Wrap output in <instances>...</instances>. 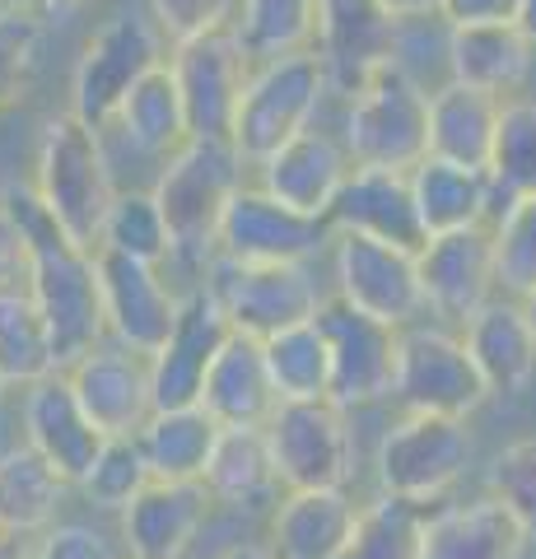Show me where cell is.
<instances>
[{
  "label": "cell",
  "instance_id": "1",
  "mask_svg": "<svg viewBox=\"0 0 536 559\" xmlns=\"http://www.w3.org/2000/svg\"><path fill=\"white\" fill-rule=\"evenodd\" d=\"M0 210L20 224V234L28 242L24 289L47 326L51 359H57V373H61V369H71L75 359L90 355L94 345L108 341L103 308H98L94 257L80 252L75 242L51 224V215L43 210V201L33 197L28 182H0Z\"/></svg>",
  "mask_w": 536,
  "mask_h": 559
},
{
  "label": "cell",
  "instance_id": "2",
  "mask_svg": "<svg viewBox=\"0 0 536 559\" xmlns=\"http://www.w3.org/2000/svg\"><path fill=\"white\" fill-rule=\"evenodd\" d=\"M248 182V164L234 154L229 140H187V145L164 159L150 197L168 224V271H187V289H196L201 271L215 257V234L224 219V205Z\"/></svg>",
  "mask_w": 536,
  "mask_h": 559
},
{
  "label": "cell",
  "instance_id": "3",
  "mask_svg": "<svg viewBox=\"0 0 536 559\" xmlns=\"http://www.w3.org/2000/svg\"><path fill=\"white\" fill-rule=\"evenodd\" d=\"M33 197L43 201L51 224L75 242L80 252H98L103 219L117 197L112 182V159H108V140L90 131L71 112H57L43 121L38 150H33Z\"/></svg>",
  "mask_w": 536,
  "mask_h": 559
},
{
  "label": "cell",
  "instance_id": "4",
  "mask_svg": "<svg viewBox=\"0 0 536 559\" xmlns=\"http://www.w3.org/2000/svg\"><path fill=\"white\" fill-rule=\"evenodd\" d=\"M341 150L350 168L369 173H410L429 159V90L402 61L383 66L345 98Z\"/></svg>",
  "mask_w": 536,
  "mask_h": 559
},
{
  "label": "cell",
  "instance_id": "5",
  "mask_svg": "<svg viewBox=\"0 0 536 559\" xmlns=\"http://www.w3.org/2000/svg\"><path fill=\"white\" fill-rule=\"evenodd\" d=\"M322 98H326V75H322V61L313 51L257 61L248 70L243 98H238V112H234V127H229L234 154L248 168L271 159L285 140L318 127Z\"/></svg>",
  "mask_w": 536,
  "mask_h": 559
},
{
  "label": "cell",
  "instance_id": "6",
  "mask_svg": "<svg viewBox=\"0 0 536 559\" xmlns=\"http://www.w3.org/2000/svg\"><path fill=\"white\" fill-rule=\"evenodd\" d=\"M476 457V439L466 419L443 415H402L378 443V489L392 499L429 509L453 489Z\"/></svg>",
  "mask_w": 536,
  "mask_h": 559
},
{
  "label": "cell",
  "instance_id": "7",
  "mask_svg": "<svg viewBox=\"0 0 536 559\" xmlns=\"http://www.w3.org/2000/svg\"><path fill=\"white\" fill-rule=\"evenodd\" d=\"M350 411L336 401H281L262 425L281 489H345L355 471Z\"/></svg>",
  "mask_w": 536,
  "mask_h": 559
},
{
  "label": "cell",
  "instance_id": "8",
  "mask_svg": "<svg viewBox=\"0 0 536 559\" xmlns=\"http://www.w3.org/2000/svg\"><path fill=\"white\" fill-rule=\"evenodd\" d=\"M392 396L406 406V415H443V419H472L490 401L486 378L476 373L462 336L443 326H406L396 336V373Z\"/></svg>",
  "mask_w": 536,
  "mask_h": 559
},
{
  "label": "cell",
  "instance_id": "9",
  "mask_svg": "<svg viewBox=\"0 0 536 559\" xmlns=\"http://www.w3.org/2000/svg\"><path fill=\"white\" fill-rule=\"evenodd\" d=\"M196 289H205L224 308L238 336L266 341L275 331L313 322L322 289L308 266H238V261L211 257Z\"/></svg>",
  "mask_w": 536,
  "mask_h": 559
},
{
  "label": "cell",
  "instance_id": "10",
  "mask_svg": "<svg viewBox=\"0 0 536 559\" xmlns=\"http://www.w3.org/2000/svg\"><path fill=\"white\" fill-rule=\"evenodd\" d=\"M164 61V38L150 24V14H112L90 43L80 47L71 70V117L90 131H108L117 103L127 98L135 80Z\"/></svg>",
  "mask_w": 536,
  "mask_h": 559
},
{
  "label": "cell",
  "instance_id": "11",
  "mask_svg": "<svg viewBox=\"0 0 536 559\" xmlns=\"http://www.w3.org/2000/svg\"><path fill=\"white\" fill-rule=\"evenodd\" d=\"M332 275L336 299L373 322L406 331L425 318L420 271H415V252L406 248L365 234H332Z\"/></svg>",
  "mask_w": 536,
  "mask_h": 559
},
{
  "label": "cell",
  "instance_id": "12",
  "mask_svg": "<svg viewBox=\"0 0 536 559\" xmlns=\"http://www.w3.org/2000/svg\"><path fill=\"white\" fill-rule=\"evenodd\" d=\"M326 248H332V224L294 215L257 182L234 191L215 234V257L238 266H308Z\"/></svg>",
  "mask_w": 536,
  "mask_h": 559
},
{
  "label": "cell",
  "instance_id": "13",
  "mask_svg": "<svg viewBox=\"0 0 536 559\" xmlns=\"http://www.w3.org/2000/svg\"><path fill=\"white\" fill-rule=\"evenodd\" d=\"M94 275H98V308L108 341L150 359L168 341L172 322H178L182 289L172 285L164 266H145V261L117 252H94Z\"/></svg>",
  "mask_w": 536,
  "mask_h": 559
},
{
  "label": "cell",
  "instance_id": "14",
  "mask_svg": "<svg viewBox=\"0 0 536 559\" xmlns=\"http://www.w3.org/2000/svg\"><path fill=\"white\" fill-rule=\"evenodd\" d=\"M313 322L326 341V359H332V396L341 411H359L373 401L392 396V373H396V326H383L341 304L336 294H322Z\"/></svg>",
  "mask_w": 536,
  "mask_h": 559
},
{
  "label": "cell",
  "instance_id": "15",
  "mask_svg": "<svg viewBox=\"0 0 536 559\" xmlns=\"http://www.w3.org/2000/svg\"><path fill=\"white\" fill-rule=\"evenodd\" d=\"M168 70H172V84H178L192 140H229L238 98H243V84L252 70L243 47L234 43V33L219 28V33H205V38L178 43L168 51Z\"/></svg>",
  "mask_w": 536,
  "mask_h": 559
},
{
  "label": "cell",
  "instance_id": "16",
  "mask_svg": "<svg viewBox=\"0 0 536 559\" xmlns=\"http://www.w3.org/2000/svg\"><path fill=\"white\" fill-rule=\"evenodd\" d=\"M415 271H420L425 312H434L448 326H466L499 294L490 224L425 238L415 252Z\"/></svg>",
  "mask_w": 536,
  "mask_h": 559
},
{
  "label": "cell",
  "instance_id": "17",
  "mask_svg": "<svg viewBox=\"0 0 536 559\" xmlns=\"http://www.w3.org/2000/svg\"><path fill=\"white\" fill-rule=\"evenodd\" d=\"M402 51V24L378 0H322L313 57L322 61L326 94L350 98Z\"/></svg>",
  "mask_w": 536,
  "mask_h": 559
},
{
  "label": "cell",
  "instance_id": "18",
  "mask_svg": "<svg viewBox=\"0 0 536 559\" xmlns=\"http://www.w3.org/2000/svg\"><path fill=\"white\" fill-rule=\"evenodd\" d=\"M234 336L224 308L205 289H182L178 322H172L168 341L150 355V392L154 411H182L201 401V382L211 373L219 345Z\"/></svg>",
  "mask_w": 536,
  "mask_h": 559
},
{
  "label": "cell",
  "instance_id": "19",
  "mask_svg": "<svg viewBox=\"0 0 536 559\" xmlns=\"http://www.w3.org/2000/svg\"><path fill=\"white\" fill-rule=\"evenodd\" d=\"M80 401V411L90 415V425L103 439H135L141 425L154 415V392H150V359L131 355V349L103 341L71 369H61Z\"/></svg>",
  "mask_w": 536,
  "mask_h": 559
},
{
  "label": "cell",
  "instance_id": "20",
  "mask_svg": "<svg viewBox=\"0 0 536 559\" xmlns=\"http://www.w3.org/2000/svg\"><path fill=\"white\" fill-rule=\"evenodd\" d=\"M345 178H350V159H345L341 140L322 127L299 131L294 140H285L271 159L257 164V187L303 219L332 215Z\"/></svg>",
  "mask_w": 536,
  "mask_h": 559
},
{
  "label": "cell",
  "instance_id": "21",
  "mask_svg": "<svg viewBox=\"0 0 536 559\" xmlns=\"http://www.w3.org/2000/svg\"><path fill=\"white\" fill-rule=\"evenodd\" d=\"M20 429H24V443L71 489L84 480V471L94 466L103 448V433L80 411L71 382L61 373H47L43 382L20 392Z\"/></svg>",
  "mask_w": 536,
  "mask_h": 559
},
{
  "label": "cell",
  "instance_id": "22",
  "mask_svg": "<svg viewBox=\"0 0 536 559\" xmlns=\"http://www.w3.org/2000/svg\"><path fill=\"white\" fill-rule=\"evenodd\" d=\"M211 509L215 499L205 495L201 480H150L117 513L122 518L117 540H122L127 559H187Z\"/></svg>",
  "mask_w": 536,
  "mask_h": 559
},
{
  "label": "cell",
  "instance_id": "23",
  "mask_svg": "<svg viewBox=\"0 0 536 559\" xmlns=\"http://www.w3.org/2000/svg\"><path fill=\"white\" fill-rule=\"evenodd\" d=\"M326 224H332V234H365V238L392 242V248H406V252H420V242H425L406 173L350 168Z\"/></svg>",
  "mask_w": 536,
  "mask_h": 559
},
{
  "label": "cell",
  "instance_id": "24",
  "mask_svg": "<svg viewBox=\"0 0 536 559\" xmlns=\"http://www.w3.org/2000/svg\"><path fill=\"white\" fill-rule=\"evenodd\" d=\"M523 555H527V532L490 495L443 503V509L425 513L420 559H523Z\"/></svg>",
  "mask_w": 536,
  "mask_h": 559
},
{
  "label": "cell",
  "instance_id": "25",
  "mask_svg": "<svg viewBox=\"0 0 536 559\" xmlns=\"http://www.w3.org/2000/svg\"><path fill=\"white\" fill-rule=\"evenodd\" d=\"M462 345H466V355H472L476 373L486 378L490 396H517V392L532 388V378H536V336H532V326L523 318V308H517V299L495 294V299L462 326Z\"/></svg>",
  "mask_w": 536,
  "mask_h": 559
},
{
  "label": "cell",
  "instance_id": "26",
  "mask_svg": "<svg viewBox=\"0 0 536 559\" xmlns=\"http://www.w3.org/2000/svg\"><path fill=\"white\" fill-rule=\"evenodd\" d=\"M359 503L345 489H285L271 509L275 559H336L355 532Z\"/></svg>",
  "mask_w": 536,
  "mask_h": 559
},
{
  "label": "cell",
  "instance_id": "27",
  "mask_svg": "<svg viewBox=\"0 0 536 559\" xmlns=\"http://www.w3.org/2000/svg\"><path fill=\"white\" fill-rule=\"evenodd\" d=\"M196 406L211 415L219 429H262L271 419V411L281 406L271 392L266 364H262V341L238 336L234 331V336L219 345L211 373L201 382Z\"/></svg>",
  "mask_w": 536,
  "mask_h": 559
},
{
  "label": "cell",
  "instance_id": "28",
  "mask_svg": "<svg viewBox=\"0 0 536 559\" xmlns=\"http://www.w3.org/2000/svg\"><path fill=\"white\" fill-rule=\"evenodd\" d=\"M410 201H415V219H420V234H457L472 229V224H490V215L499 210L495 182L490 173L480 168H457L443 159H420L410 173Z\"/></svg>",
  "mask_w": 536,
  "mask_h": 559
},
{
  "label": "cell",
  "instance_id": "29",
  "mask_svg": "<svg viewBox=\"0 0 536 559\" xmlns=\"http://www.w3.org/2000/svg\"><path fill=\"white\" fill-rule=\"evenodd\" d=\"M108 131H117L135 154L159 159V164L172 159V154L192 140V131H187L182 98H178V84H172V70H168V57L131 84L127 98L117 103ZM108 131H103V135H108Z\"/></svg>",
  "mask_w": 536,
  "mask_h": 559
},
{
  "label": "cell",
  "instance_id": "30",
  "mask_svg": "<svg viewBox=\"0 0 536 559\" xmlns=\"http://www.w3.org/2000/svg\"><path fill=\"white\" fill-rule=\"evenodd\" d=\"M536 51L513 24H480V28H448V80L462 90L490 94L504 103L527 80Z\"/></svg>",
  "mask_w": 536,
  "mask_h": 559
},
{
  "label": "cell",
  "instance_id": "31",
  "mask_svg": "<svg viewBox=\"0 0 536 559\" xmlns=\"http://www.w3.org/2000/svg\"><path fill=\"white\" fill-rule=\"evenodd\" d=\"M495 127H499V98L462 90L453 80L429 90V159L486 173L495 150Z\"/></svg>",
  "mask_w": 536,
  "mask_h": 559
},
{
  "label": "cell",
  "instance_id": "32",
  "mask_svg": "<svg viewBox=\"0 0 536 559\" xmlns=\"http://www.w3.org/2000/svg\"><path fill=\"white\" fill-rule=\"evenodd\" d=\"M65 485L28 443H10L0 452V532L43 536L65 503Z\"/></svg>",
  "mask_w": 536,
  "mask_h": 559
},
{
  "label": "cell",
  "instance_id": "33",
  "mask_svg": "<svg viewBox=\"0 0 536 559\" xmlns=\"http://www.w3.org/2000/svg\"><path fill=\"white\" fill-rule=\"evenodd\" d=\"M219 425L201 406H182V411H154L135 443L150 466V480H201L205 462L215 452Z\"/></svg>",
  "mask_w": 536,
  "mask_h": 559
},
{
  "label": "cell",
  "instance_id": "34",
  "mask_svg": "<svg viewBox=\"0 0 536 559\" xmlns=\"http://www.w3.org/2000/svg\"><path fill=\"white\" fill-rule=\"evenodd\" d=\"M201 485L215 503H229V509H262V503H271L281 495V485H275L266 433L262 429H219Z\"/></svg>",
  "mask_w": 536,
  "mask_h": 559
},
{
  "label": "cell",
  "instance_id": "35",
  "mask_svg": "<svg viewBox=\"0 0 536 559\" xmlns=\"http://www.w3.org/2000/svg\"><path fill=\"white\" fill-rule=\"evenodd\" d=\"M318 10H322V0H243L229 33L252 66L294 57V51H313Z\"/></svg>",
  "mask_w": 536,
  "mask_h": 559
},
{
  "label": "cell",
  "instance_id": "36",
  "mask_svg": "<svg viewBox=\"0 0 536 559\" xmlns=\"http://www.w3.org/2000/svg\"><path fill=\"white\" fill-rule=\"evenodd\" d=\"M262 364L271 378L275 401H332V359L318 322L275 331L262 341Z\"/></svg>",
  "mask_w": 536,
  "mask_h": 559
},
{
  "label": "cell",
  "instance_id": "37",
  "mask_svg": "<svg viewBox=\"0 0 536 559\" xmlns=\"http://www.w3.org/2000/svg\"><path fill=\"white\" fill-rule=\"evenodd\" d=\"M47 373H57L47 326L33 308L28 289L5 285L0 289V382H5V392H24Z\"/></svg>",
  "mask_w": 536,
  "mask_h": 559
},
{
  "label": "cell",
  "instance_id": "38",
  "mask_svg": "<svg viewBox=\"0 0 536 559\" xmlns=\"http://www.w3.org/2000/svg\"><path fill=\"white\" fill-rule=\"evenodd\" d=\"M98 252H117V257H131V261H145V266L168 271L172 242H168V224H164L150 191L117 187V197L108 205V219H103Z\"/></svg>",
  "mask_w": 536,
  "mask_h": 559
},
{
  "label": "cell",
  "instance_id": "39",
  "mask_svg": "<svg viewBox=\"0 0 536 559\" xmlns=\"http://www.w3.org/2000/svg\"><path fill=\"white\" fill-rule=\"evenodd\" d=\"M425 513L429 509H420V503L378 495L373 503L359 509L355 532L336 559H420Z\"/></svg>",
  "mask_w": 536,
  "mask_h": 559
},
{
  "label": "cell",
  "instance_id": "40",
  "mask_svg": "<svg viewBox=\"0 0 536 559\" xmlns=\"http://www.w3.org/2000/svg\"><path fill=\"white\" fill-rule=\"evenodd\" d=\"M490 182L495 197H536V98L499 103V127L490 150Z\"/></svg>",
  "mask_w": 536,
  "mask_h": 559
},
{
  "label": "cell",
  "instance_id": "41",
  "mask_svg": "<svg viewBox=\"0 0 536 559\" xmlns=\"http://www.w3.org/2000/svg\"><path fill=\"white\" fill-rule=\"evenodd\" d=\"M495 285L504 299H527L536 289V197L499 201L495 224Z\"/></svg>",
  "mask_w": 536,
  "mask_h": 559
},
{
  "label": "cell",
  "instance_id": "42",
  "mask_svg": "<svg viewBox=\"0 0 536 559\" xmlns=\"http://www.w3.org/2000/svg\"><path fill=\"white\" fill-rule=\"evenodd\" d=\"M145 485H150V466L141 457V443L135 439H103L94 466L84 471V480L75 489L94 503V509L122 513Z\"/></svg>",
  "mask_w": 536,
  "mask_h": 559
},
{
  "label": "cell",
  "instance_id": "43",
  "mask_svg": "<svg viewBox=\"0 0 536 559\" xmlns=\"http://www.w3.org/2000/svg\"><path fill=\"white\" fill-rule=\"evenodd\" d=\"M43 24L33 10H0V112L20 108L38 75Z\"/></svg>",
  "mask_w": 536,
  "mask_h": 559
},
{
  "label": "cell",
  "instance_id": "44",
  "mask_svg": "<svg viewBox=\"0 0 536 559\" xmlns=\"http://www.w3.org/2000/svg\"><path fill=\"white\" fill-rule=\"evenodd\" d=\"M490 499L504 503L527 540H536V439H517L490 462Z\"/></svg>",
  "mask_w": 536,
  "mask_h": 559
},
{
  "label": "cell",
  "instance_id": "45",
  "mask_svg": "<svg viewBox=\"0 0 536 559\" xmlns=\"http://www.w3.org/2000/svg\"><path fill=\"white\" fill-rule=\"evenodd\" d=\"M150 24L168 47L234 24V0H150Z\"/></svg>",
  "mask_w": 536,
  "mask_h": 559
},
{
  "label": "cell",
  "instance_id": "46",
  "mask_svg": "<svg viewBox=\"0 0 536 559\" xmlns=\"http://www.w3.org/2000/svg\"><path fill=\"white\" fill-rule=\"evenodd\" d=\"M33 559H127V550L94 522H51L43 536H33Z\"/></svg>",
  "mask_w": 536,
  "mask_h": 559
},
{
  "label": "cell",
  "instance_id": "47",
  "mask_svg": "<svg viewBox=\"0 0 536 559\" xmlns=\"http://www.w3.org/2000/svg\"><path fill=\"white\" fill-rule=\"evenodd\" d=\"M523 0H443V28H480V24H513Z\"/></svg>",
  "mask_w": 536,
  "mask_h": 559
},
{
  "label": "cell",
  "instance_id": "48",
  "mask_svg": "<svg viewBox=\"0 0 536 559\" xmlns=\"http://www.w3.org/2000/svg\"><path fill=\"white\" fill-rule=\"evenodd\" d=\"M24 271H28V242L20 234V224L0 210V289L24 285Z\"/></svg>",
  "mask_w": 536,
  "mask_h": 559
},
{
  "label": "cell",
  "instance_id": "49",
  "mask_svg": "<svg viewBox=\"0 0 536 559\" xmlns=\"http://www.w3.org/2000/svg\"><path fill=\"white\" fill-rule=\"evenodd\" d=\"M396 24H420V20H439V5L443 0H378Z\"/></svg>",
  "mask_w": 536,
  "mask_h": 559
},
{
  "label": "cell",
  "instance_id": "50",
  "mask_svg": "<svg viewBox=\"0 0 536 559\" xmlns=\"http://www.w3.org/2000/svg\"><path fill=\"white\" fill-rule=\"evenodd\" d=\"M215 559H275V550H271V546H262V540H238V546L219 550Z\"/></svg>",
  "mask_w": 536,
  "mask_h": 559
},
{
  "label": "cell",
  "instance_id": "51",
  "mask_svg": "<svg viewBox=\"0 0 536 559\" xmlns=\"http://www.w3.org/2000/svg\"><path fill=\"white\" fill-rule=\"evenodd\" d=\"M513 28L523 33L527 47L536 51V0H523V5H517V20H513Z\"/></svg>",
  "mask_w": 536,
  "mask_h": 559
},
{
  "label": "cell",
  "instance_id": "52",
  "mask_svg": "<svg viewBox=\"0 0 536 559\" xmlns=\"http://www.w3.org/2000/svg\"><path fill=\"white\" fill-rule=\"evenodd\" d=\"M0 559H33V540L0 532Z\"/></svg>",
  "mask_w": 536,
  "mask_h": 559
},
{
  "label": "cell",
  "instance_id": "53",
  "mask_svg": "<svg viewBox=\"0 0 536 559\" xmlns=\"http://www.w3.org/2000/svg\"><path fill=\"white\" fill-rule=\"evenodd\" d=\"M517 308H523V318H527V326H532V336H536V289L527 294V299H517Z\"/></svg>",
  "mask_w": 536,
  "mask_h": 559
},
{
  "label": "cell",
  "instance_id": "54",
  "mask_svg": "<svg viewBox=\"0 0 536 559\" xmlns=\"http://www.w3.org/2000/svg\"><path fill=\"white\" fill-rule=\"evenodd\" d=\"M38 0H0V10H33Z\"/></svg>",
  "mask_w": 536,
  "mask_h": 559
},
{
  "label": "cell",
  "instance_id": "55",
  "mask_svg": "<svg viewBox=\"0 0 536 559\" xmlns=\"http://www.w3.org/2000/svg\"><path fill=\"white\" fill-rule=\"evenodd\" d=\"M65 5H98V0H65Z\"/></svg>",
  "mask_w": 536,
  "mask_h": 559
},
{
  "label": "cell",
  "instance_id": "56",
  "mask_svg": "<svg viewBox=\"0 0 536 559\" xmlns=\"http://www.w3.org/2000/svg\"><path fill=\"white\" fill-rule=\"evenodd\" d=\"M5 401H10V392H5V382H0V406H5Z\"/></svg>",
  "mask_w": 536,
  "mask_h": 559
}]
</instances>
